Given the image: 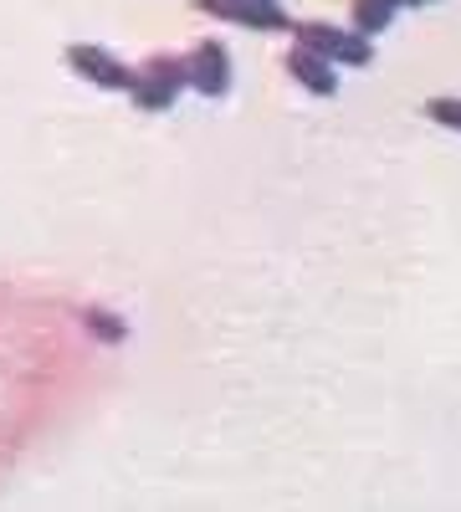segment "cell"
<instances>
[{"mask_svg":"<svg viewBox=\"0 0 461 512\" xmlns=\"http://www.w3.org/2000/svg\"><path fill=\"white\" fill-rule=\"evenodd\" d=\"M180 88H190V67H185V57L159 52V57H149V62L134 72L129 98H134V108H144V113H164V108L180 98Z\"/></svg>","mask_w":461,"mask_h":512,"instance_id":"6da1fadb","label":"cell"},{"mask_svg":"<svg viewBox=\"0 0 461 512\" xmlns=\"http://www.w3.org/2000/svg\"><path fill=\"white\" fill-rule=\"evenodd\" d=\"M67 67H72L82 82H93V88H108V93H129V82H134V67H123L113 52L93 47V41H77V47L67 52Z\"/></svg>","mask_w":461,"mask_h":512,"instance_id":"7a4b0ae2","label":"cell"},{"mask_svg":"<svg viewBox=\"0 0 461 512\" xmlns=\"http://www.w3.org/2000/svg\"><path fill=\"white\" fill-rule=\"evenodd\" d=\"M185 67H190V88L200 98H226V88H231V57H226V47L216 36L195 41V52L185 57Z\"/></svg>","mask_w":461,"mask_h":512,"instance_id":"3957f363","label":"cell"},{"mask_svg":"<svg viewBox=\"0 0 461 512\" xmlns=\"http://www.w3.org/2000/svg\"><path fill=\"white\" fill-rule=\"evenodd\" d=\"M195 11L221 16V21H241L251 31H292V21L282 16L277 0H195Z\"/></svg>","mask_w":461,"mask_h":512,"instance_id":"277c9868","label":"cell"},{"mask_svg":"<svg viewBox=\"0 0 461 512\" xmlns=\"http://www.w3.org/2000/svg\"><path fill=\"white\" fill-rule=\"evenodd\" d=\"M287 72H292V82H298V88H308V93H318V98L339 93V72H333V62L318 57V52H308V47H292V52H287Z\"/></svg>","mask_w":461,"mask_h":512,"instance_id":"5b68a950","label":"cell"},{"mask_svg":"<svg viewBox=\"0 0 461 512\" xmlns=\"http://www.w3.org/2000/svg\"><path fill=\"white\" fill-rule=\"evenodd\" d=\"M400 11V0H354V31L359 36H374V31H385Z\"/></svg>","mask_w":461,"mask_h":512,"instance_id":"8992f818","label":"cell"},{"mask_svg":"<svg viewBox=\"0 0 461 512\" xmlns=\"http://www.w3.org/2000/svg\"><path fill=\"white\" fill-rule=\"evenodd\" d=\"M374 62V41L359 31H344L339 47H333V67H369Z\"/></svg>","mask_w":461,"mask_h":512,"instance_id":"52a82bcc","label":"cell"},{"mask_svg":"<svg viewBox=\"0 0 461 512\" xmlns=\"http://www.w3.org/2000/svg\"><path fill=\"white\" fill-rule=\"evenodd\" d=\"M426 113H431V123L456 128V134H461V98H431V103H426Z\"/></svg>","mask_w":461,"mask_h":512,"instance_id":"ba28073f","label":"cell"},{"mask_svg":"<svg viewBox=\"0 0 461 512\" xmlns=\"http://www.w3.org/2000/svg\"><path fill=\"white\" fill-rule=\"evenodd\" d=\"M93 333H108V338H123V328L113 323V313H93Z\"/></svg>","mask_w":461,"mask_h":512,"instance_id":"9c48e42d","label":"cell"},{"mask_svg":"<svg viewBox=\"0 0 461 512\" xmlns=\"http://www.w3.org/2000/svg\"><path fill=\"white\" fill-rule=\"evenodd\" d=\"M400 6H436V0H400Z\"/></svg>","mask_w":461,"mask_h":512,"instance_id":"30bf717a","label":"cell"}]
</instances>
